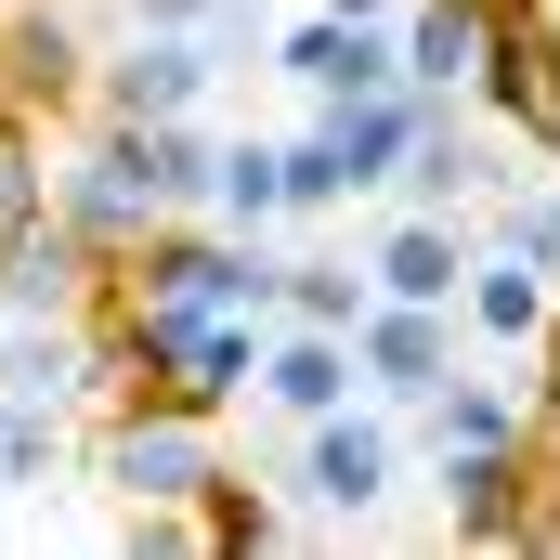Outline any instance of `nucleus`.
<instances>
[{
    "label": "nucleus",
    "mask_w": 560,
    "mask_h": 560,
    "mask_svg": "<svg viewBox=\"0 0 560 560\" xmlns=\"http://www.w3.org/2000/svg\"><path fill=\"white\" fill-rule=\"evenodd\" d=\"M495 248L548 261V287H560V183H535V196H509V209H495Z\"/></svg>",
    "instance_id": "nucleus-24"
},
{
    "label": "nucleus",
    "mask_w": 560,
    "mask_h": 560,
    "mask_svg": "<svg viewBox=\"0 0 560 560\" xmlns=\"http://www.w3.org/2000/svg\"><path fill=\"white\" fill-rule=\"evenodd\" d=\"M92 300H105V261H92L52 209L0 235V313H92Z\"/></svg>",
    "instance_id": "nucleus-9"
},
{
    "label": "nucleus",
    "mask_w": 560,
    "mask_h": 560,
    "mask_svg": "<svg viewBox=\"0 0 560 560\" xmlns=\"http://www.w3.org/2000/svg\"><path fill=\"white\" fill-rule=\"evenodd\" d=\"M196 535H209L222 560H248V548H275V535H287V509L261 495V482H235V469H209V482H196Z\"/></svg>",
    "instance_id": "nucleus-20"
},
{
    "label": "nucleus",
    "mask_w": 560,
    "mask_h": 560,
    "mask_svg": "<svg viewBox=\"0 0 560 560\" xmlns=\"http://www.w3.org/2000/svg\"><path fill=\"white\" fill-rule=\"evenodd\" d=\"M365 287H378V300H456V287H469V235H456V209H405V222L365 248Z\"/></svg>",
    "instance_id": "nucleus-13"
},
{
    "label": "nucleus",
    "mask_w": 560,
    "mask_h": 560,
    "mask_svg": "<svg viewBox=\"0 0 560 560\" xmlns=\"http://www.w3.org/2000/svg\"><path fill=\"white\" fill-rule=\"evenodd\" d=\"M535 352H548V392H535V418L560 430V313H548V339H535Z\"/></svg>",
    "instance_id": "nucleus-27"
},
{
    "label": "nucleus",
    "mask_w": 560,
    "mask_h": 560,
    "mask_svg": "<svg viewBox=\"0 0 560 560\" xmlns=\"http://www.w3.org/2000/svg\"><path fill=\"white\" fill-rule=\"evenodd\" d=\"M66 418L52 405H26V392H0V495H39V482H66Z\"/></svg>",
    "instance_id": "nucleus-19"
},
{
    "label": "nucleus",
    "mask_w": 560,
    "mask_h": 560,
    "mask_svg": "<svg viewBox=\"0 0 560 560\" xmlns=\"http://www.w3.org/2000/svg\"><path fill=\"white\" fill-rule=\"evenodd\" d=\"M131 26H222V0H131Z\"/></svg>",
    "instance_id": "nucleus-26"
},
{
    "label": "nucleus",
    "mask_w": 560,
    "mask_h": 560,
    "mask_svg": "<svg viewBox=\"0 0 560 560\" xmlns=\"http://www.w3.org/2000/svg\"><path fill=\"white\" fill-rule=\"evenodd\" d=\"M248 392H261V405H275V418H326V405H352V392H365V378H352V339H339V326H261V378H248Z\"/></svg>",
    "instance_id": "nucleus-10"
},
{
    "label": "nucleus",
    "mask_w": 560,
    "mask_h": 560,
    "mask_svg": "<svg viewBox=\"0 0 560 560\" xmlns=\"http://www.w3.org/2000/svg\"><path fill=\"white\" fill-rule=\"evenodd\" d=\"M456 313H469V339H509V352H535L560 313L548 261H522V248H469V287H456Z\"/></svg>",
    "instance_id": "nucleus-11"
},
{
    "label": "nucleus",
    "mask_w": 560,
    "mask_h": 560,
    "mask_svg": "<svg viewBox=\"0 0 560 560\" xmlns=\"http://www.w3.org/2000/svg\"><path fill=\"white\" fill-rule=\"evenodd\" d=\"M418 430H430V456H456V443H535V405H509L495 378H443V392H418Z\"/></svg>",
    "instance_id": "nucleus-17"
},
{
    "label": "nucleus",
    "mask_w": 560,
    "mask_h": 560,
    "mask_svg": "<svg viewBox=\"0 0 560 560\" xmlns=\"http://www.w3.org/2000/svg\"><path fill=\"white\" fill-rule=\"evenodd\" d=\"M456 339H469L456 300H365V326H352V378H365L378 405H418V392L456 378Z\"/></svg>",
    "instance_id": "nucleus-4"
},
{
    "label": "nucleus",
    "mask_w": 560,
    "mask_h": 560,
    "mask_svg": "<svg viewBox=\"0 0 560 560\" xmlns=\"http://www.w3.org/2000/svg\"><path fill=\"white\" fill-rule=\"evenodd\" d=\"M392 482H405V430L392 418H365V405L300 418V495H313V522H365Z\"/></svg>",
    "instance_id": "nucleus-3"
},
{
    "label": "nucleus",
    "mask_w": 560,
    "mask_h": 560,
    "mask_svg": "<svg viewBox=\"0 0 560 560\" xmlns=\"http://www.w3.org/2000/svg\"><path fill=\"white\" fill-rule=\"evenodd\" d=\"M275 66L313 105H352V92H392L405 79V39H392V13H300L275 39Z\"/></svg>",
    "instance_id": "nucleus-6"
},
{
    "label": "nucleus",
    "mask_w": 560,
    "mask_h": 560,
    "mask_svg": "<svg viewBox=\"0 0 560 560\" xmlns=\"http://www.w3.org/2000/svg\"><path fill=\"white\" fill-rule=\"evenodd\" d=\"M365 300H378V287L352 275V261H287V287H275V313H287V326H339V339L365 326Z\"/></svg>",
    "instance_id": "nucleus-21"
},
{
    "label": "nucleus",
    "mask_w": 560,
    "mask_h": 560,
    "mask_svg": "<svg viewBox=\"0 0 560 560\" xmlns=\"http://www.w3.org/2000/svg\"><path fill=\"white\" fill-rule=\"evenodd\" d=\"M209 79H222L209 26H131V52L92 66V105H105V118H196Z\"/></svg>",
    "instance_id": "nucleus-5"
},
{
    "label": "nucleus",
    "mask_w": 560,
    "mask_h": 560,
    "mask_svg": "<svg viewBox=\"0 0 560 560\" xmlns=\"http://www.w3.org/2000/svg\"><path fill=\"white\" fill-rule=\"evenodd\" d=\"M79 92H92L79 26H66V13H39V0H26V13H0V105H13V118H66Z\"/></svg>",
    "instance_id": "nucleus-8"
},
{
    "label": "nucleus",
    "mask_w": 560,
    "mask_h": 560,
    "mask_svg": "<svg viewBox=\"0 0 560 560\" xmlns=\"http://www.w3.org/2000/svg\"><path fill=\"white\" fill-rule=\"evenodd\" d=\"M52 222H66V235H79V248H92L105 275H118V261H131L143 235L170 222V209H156V183H143V156H131V131H118V118H105V131H92V143H79V156H66V170H52Z\"/></svg>",
    "instance_id": "nucleus-2"
},
{
    "label": "nucleus",
    "mask_w": 560,
    "mask_h": 560,
    "mask_svg": "<svg viewBox=\"0 0 560 560\" xmlns=\"http://www.w3.org/2000/svg\"><path fill=\"white\" fill-rule=\"evenodd\" d=\"M118 535H131L143 560H209V535H196V509H131Z\"/></svg>",
    "instance_id": "nucleus-25"
},
{
    "label": "nucleus",
    "mask_w": 560,
    "mask_h": 560,
    "mask_svg": "<svg viewBox=\"0 0 560 560\" xmlns=\"http://www.w3.org/2000/svg\"><path fill=\"white\" fill-rule=\"evenodd\" d=\"M392 39H405V92H469V66L495 39V0H405Z\"/></svg>",
    "instance_id": "nucleus-14"
},
{
    "label": "nucleus",
    "mask_w": 560,
    "mask_h": 560,
    "mask_svg": "<svg viewBox=\"0 0 560 560\" xmlns=\"http://www.w3.org/2000/svg\"><path fill=\"white\" fill-rule=\"evenodd\" d=\"M418 118H430V92H352V105H326V131H339V156H352V196H378L392 170H405V143H418Z\"/></svg>",
    "instance_id": "nucleus-15"
},
{
    "label": "nucleus",
    "mask_w": 560,
    "mask_h": 560,
    "mask_svg": "<svg viewBox=\"0 0 560 560\" xmlns=\"http://www.w3.org/2000/svg\"><path fill=\"white\" fill-rule=\"evenodd\" d=\"M39 209H52V156H39V118H13V105H0V235H13V222H39Z\"/></svg>",
    "instance_id": "nucleus-23"
},
{
    "label": "nucleus",
    "mask_w": 560,
    "mask_h": 560,
    "mask_svg": "<svg viewBox=\"0 0 560 560\" xmlns=\"http://www.w3.org/2000/svg\"><path fill=\"white\" fill-rule=\"evenodd\" d=\"M209 469H222V443H209V418H183V405H118V418L92 430V482L118 509H196Z\"/></svg>",
    "instance_id": "nucleus-1"
},
{
    "label": "nucleus",
    "mask_w": 560,
    "mask_h": 560,
    "mask_svg": "<svg viewBox=\"0 0 560 560\" xmlns=\"http://www.w3.org/2000/svg\"><path fill=\"white\" fill-rule=\"evenodd\" d=\"M118 131H131L143 183H156V209H170V222H196V209H209V170H222V143L196 131V118H118Z\"/></svg>",
    "instance_id": "nucleus-16"
},
{
    "label": "nucleus",
    "mask_w": 560,
    "mask_h": 560,
    "mask_svg": "<svg viewBox=\"0 0 560 560\" xmlns=\"http://www.w3.org/2000/svg\"><path fill=\"white\" fill-rule=\"evenodd\" d=\"M209 222H235V235H261V222H287V143H222V170H209Z\"/></svg>",
    "instance_id": "nucleus-18"
},
{
    "label": "nucleus",
    "mask_w": 560,
    "mask_h": 560,
    "mask_svg": "<svg viewBox=\"0 0 560 560\" xmlns=\"http://www.w3.org/2000/svg\"><path fill=\"white\" fill-rule=\"evenodd\" d=\"M326 209H352V156H339L326 105H313V131L287 143V222H326Z\"/></svg>",
    "instance_id": "nucleus-22"
},
{
    "label": "nucleus",
    "mask_w": 560,
    "mask_h": 560,
    "mask_svg": "<svg viewBox=\"0 0 560 560\" xmlns=\"http://www.w3.org/2000/svg\"><path fill=\"white\" fill-rule=\"evenodd\" d=\"M392 183H405V209H469V196H495V156L456 118V92H430V118H418V143H405Z\"/></svg>",
    "instance_id": "nucleus-12"
},
{
    "label": "nucleus",
    "mask_w": 560,
    "mask_h": 560,
    "mask_svg": "<svg viewBox=\"0 0 560 560\" xmlns=\"http://www.w3.org/2000/svg\"><path fill=\"white\" fill-rule=\"evenodd\" d=\"M535 522V443H456L443 456V535L456 548H522Z\"/></svg>",
    "instance_id": "nucleus-7"
}]
</instances>
